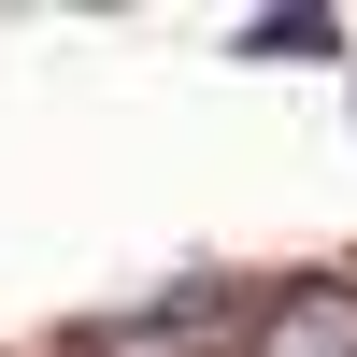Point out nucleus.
<instances>
[{
	"label": "nucleus",
	"mask_w": 357,
	"mask_h": 357,
	"mask_svg": "<svg viewBox=\"0 0 357 357\" xmlns=\"http://www.w3.org/2000/svg\"><path fill=\"white\" fill-rule=\"evenodd\" d=\"M329 43H343L329 15H257V29H243V57H329Z\"/></svg>",
	"instance_id": "f03ea898"
},
{
	"label": "nucleus",
	"mask_w": 357,
	"mask_h": 357,
	"mask_svg": "<svg viewBox=\"0 0 357 357\" xmlns=\"http://www.w3.org/2000/svg\"><path fill=\"white\" fill-rule=\"evenodd\" d=\"M257 357H357V286H286L272 314H257Z\"/></svg>",
	"instance_id": "f257e3e1"
}]
</instances>
